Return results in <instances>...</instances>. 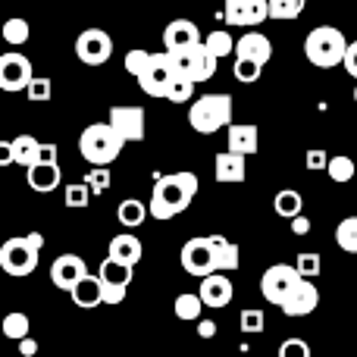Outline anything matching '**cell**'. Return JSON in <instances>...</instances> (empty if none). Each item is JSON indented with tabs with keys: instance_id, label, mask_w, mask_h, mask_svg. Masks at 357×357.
Here are the masks:
<instances>
[{
	"instance_id": "1",
	"label": "cell",
	"mask_w": 357,
	"mask_h": 357,
	"mask_svg": "<svg viewBox=\"0 0 357 357\" xmlns=\"http://www.w3.org/2000/svg\"><path fill=\"white\" fill-rule=\"evenodd\" d=\"M197 176L191 169H182V173H169V176H160L154 185V195H151V216L160 222L173 220V216L185 213L188 204L195 201L197 195Z\"/></svg>"
},
{
	"instance_id": "2",
	"label": "cell",
	"mask_w": 357,
	"mask_h": 357,
	"mask_svg": "<svg viewBox=\"0 0 357 357\" xmlns=\"http://www.w3.org/2000/svg\"><path fill=\"white\" fill-rule=\"evenodd\" d=\"M123 144H126L123 135L113 129L110 119H107V123H91L79 138V151L91 167H110L119 157Z\"/></svg>"
},
{
	"instance_id": "3",
	"label": "cell",
	"mask_w": 357,
	"mask_h": 357,
	"mask_svg": "<svg viewBox=\"0 0 357 357\" xmlns=\"http://www.w3.org/2000/svg\"><path fill=\"white\" fill-rule=\"evenodd\" d=\"M44 248V235L29 232L19 238H6L0 245V270L6 276H31L38 270V257Z\"/></svg>"
},
{
	"instance_id": "4",
	"label": "cell",
	"mask_w": 357,
	"mask_h": 357,
	"mask_svg": "<svg viewBox=\"0 0 357 357\" xmlns=\"http://www.w3.org/2000/svg\"><path fill=\"white\" fill-rule=\"evenodd\" d=\"M188 126L197 135H213V132L232 126V98L229 94H201L188 107Z\"/></svg>"
},
{
	"instance_id": "5",
	"label": "cell",
	"mask_w": 357,
	"mask_h": 357,
	"mask_svg": "<svg viewBox=\"0 0 357 357\" xmlns=\"http://www.w3.org/2000/svg\"><path fill=\"white\" fill-rule=\"evenodd\" d=\"M348 41L335 25H317L304 41V56L314 63L317 69H335L345 63Z\"/></svg>"
},
{
	"instance_id": "6",
	"label": "cell",
	"mask_w": 357,
	"mask_h": 357,
	"mask_svg": "<svg viewBox=\"0 0 357 357\" xmlns=\"http://www.w3.org/2000/svg\"><path fill=\"white\" fill-rule=\"evenodd\" d=\"M178 79V69H176V60L173 54H154L148 63V69H144L142 75H138V85H142V91L148 94V98H163L167 100L169 88H173V82Z\"/></svg>"
},
{
	"instance_id": "7",
	"label": "cell",
	"mask_w": 357,
	"mask_h": 357,
	"mask_svg": "<svg viewBox=\"0 0 357 357\" xmlns=\"http://www.w3.org/2000/svg\"><path fill=\"white\" fill-rule=\"evenodd\" d=\"M173 60H176L178 75H188L191 82H207V79H213L220 56H216L204 41H197V44H191V47L173 54Z\"/></svg>"
},
{
	"instance_id": "8",
	"label": "cell",
	"mask_w": 357,
	"mask_h": 357,
	"mask_svg": "<svg viewBox=\"0 0 357 357\" xmlns=\"http://www.w3.org/2000/svg\"><path fill=\"white\" fill-rule=\"evenodd\" d=\"M298 282H301V273H298L295 264H273L270 270L260 276V295H264V301L282 307L285 298L295 291Z\"/></svg>"
},
{
	"instance_id": "9",
	"label": "cell",
	"mask_w": 357,
	"mask_h": 357,
	"mask_svg": "<svg viewBox=\"0 0 357 357\" xmlns=\"http://www.w3.org/2000/svg\"><path fill=\"white\" fill-rule=\"evenodd\" d=\"M132 273H135V266L132 264H123V260L110 257L107 254V260L100 264L98 276L100 282H104V304H119L126 298V291H129L132 285Z\"/></svg>"
},
{
	"instance_id": "10",
	"label": "cell",
	"mask_w": 357,
	"mask_h": 357,
	"mask_svg": "<svg viewBox=\"0 0 357 357\" xmlns=\"http://www.w3.org/2000/svg\"><path fill=\"white\" fill-rule=\"evenodd\" d=\"M182 270L188 273V276H197V279L216 273V254H213V241H210V235L185 241L182 245Z\"/></svg>"
},
{
	"instance_id": "11",
	"label": "cell",
	"mask_w": 357,
	"mask_h": 357,
	"mask_svg": "<svg viewBox=\"0 0 357 357\" xmlns=\"http://www.w3.org/2000/svg\"><path fill=\"white\" fill-rule=\"evenodd\" d=\"M75 56L85 66H104L113 56V38L104 29H85L75 38Z\"/></svg>"
},
{
	"instance_id": "12",
	"label": "cell",
	"mask_w": 357,
	"mask_h": 357,
	"mask_svg": "<svg viewBox=\"0 0 357 357\" xmlns=\"http://www.w3.org/2000/svg\"><path fill=\"white\" fill-rule=\"evenodd\" d=\"M35 79V69H31V60L22 54H3L0 56V88L6 94H16V91H25Z\"/></svg>"
},
{
	"instance_id": "13",
	"label": "cell",
	"mask_w": 357,
	"mask_h": 357,
	"mask_svg": "<svg viewBox=\"0 0 357 357\" xmlns=\"http://www.w3.org/2000/svg\"><path fill=\"white\" fill-rule=\"evenodd\" d=\"M222 16L235 29H251L270 19V0H226Z\"/></svg>"
},
{
	"instance_id": "14",
	"label": "cell",
	"mask_w": 357,
	"mask_h": 357,
	"mask_svg": "<svg viewBox=\"0 0 357 357\" xmlns=\"http://www.w3.org/2000/svg\"><path fill=\"white\" fill-rule=\"evenodd\" d=\"M85 276H88V264L79 254H60L54 260V266H50V282L60 291H73L75 282H82Z\"/></svg>"
},
{
	"instance_id": "15",
	"label": "cell",
	"mask_w": 357,
	"mask_h": 357,
	"mask_svg": "<svg viewBox=\"0 0 357 357\" xmlns=\"http://www.w3.org/2000/svg\"><path fill=\"white\" fill-rule=\"evenodd\" d=\"M113 129L123 135V142H144V110L142 107H110Z\"/></svg>"
},
{
	"instance_id": "16",
	"label": "cell",
	"mask_w": 357,
	"mask_h": 357,
	"mask_svg": "<svg viewBox=\"0 0 357 357\" xmlns=\"http://www.w3.org/2000/svg\"><path fill=\"white\" fill-rule=\"evenodd\" d=\"M317 304H320V291H317V285L310 282L307 276H301V282L295 285V291L285 298L282 314L291 317V320H298V317H310L317 310Z\"/></svg>"
},
{
	"instance_id": "17",
	"label": "cell",
	"mask_w": 357,
	"mask_h": 357,
	"mask_svg": "<svg viewBox=\"0 0 357 357\" xmlns=\"http://www.w3.org/2000/svg\"><path fill=\"white\" fill-rule=\"evenodd\" d=\"M201 298H204V304L213 310L226 307V304L235 298V289H232V282H229V273L216 270V273H210V276H204L201 279Z\"/></svg>"
},
{
	"instance_id": "18",
	"label": "cell",
	"mask_w": 357,
	"mask_h": 357,
	"mask_svg": "<svg viewBox=\"0 0 357 357\" xmlns=\"http://www.w3.org/2000/svg\"><path fill=\"white\" fill-rule=\"evenodd\" d=\"M25 182H29L31 191L38 195H50L54 188H60L63 173H60V163L56 160H38L25 169Z\"/></svg>"
},
{
	"instance_id": "19",
	"label": "cell",
	"mask_w": 357,
	"mask_h": 357,
	"mask_svg": "<svg viewBox=\"0 0 357 357\" xmlns=\"http://www.w3.org/2000/svg\"><path fill=\"white\" fill-rule=\"evenodd\" d=\"M201 41V31H197V25L191 22V19H173V22L163 29V47L169 50V54H178V50L191 47V44Z\"/></svg>"
},
{
	"instance_id": "20",
	"label": "cell",
	"mask_w": 357,
	"mask_h": 357,
	"mask_svg": "<svg viewBox=\"0 0 357 357\" xmlns=\"http://www.w3.org/2000/svg\"><path fill=\"white\" fill-rule=\"evenodd\" d=\"M245 173H248L245 154H238V151H232V148L216 154V160H213L216 182H245Z\"/></svg>"
},
{
	"instance_id": "21",
	"label": "cell",
	"mask_w": 357,
	"mask_h": 357,
	"mask_svg": "<svg viewBox=\"0 0 357 357\" xmlns=\"http://www.w3.org/2000/svg\"><path fill=\"white\" fill-rule=\"evenodd\" d=\"M226 142L232 151L245 157H254L260 151V129L257 126H241V123H232L226 126Z\"/></svg>"
},
{
	"instance_id": "22",
	"label": "cell",
	"mask_w": 357,
	"mask_h": 357,
	"mask_svg": "<svg viewBox=\"0 0 357 357\" xmlns=\"http://www.w3.org/2000/svg\"><path fill=\"white\" fill-rule=\"evenodd\" d=\"M69 298H73V304L82 310L100 307V304H104V282H100V276H91V273H88L82 282H75V289L69 291Z\"/></svg>"
},
{
	"instance_id": "23",
	"label": "cell",
	"mask_w": 357,
	"mask_h": 357,
	"mask_svg": "<svg viewBox=\"0 0 357 357\" xmlns=\"http://www.w3.org/2000/svg\"><path fill=\"white\" fill-rule=\"evenodd\" d=\"M235 56H251V60H260L266 66L273 56V44L266 35L260 31H245V35L235 41Z\"/></svg>"
},
{
	"instance_id": "24",
	"label": "cell",
	"mask_w": 357,
	"mask_h": 357,
	"mask_svg": "<svg viewBox=\"0 0 357 357\" xmlns=\"http://www.w3.org/2000/svg\"><path fill=\"white\" fill-rule=\"evenodd\" d=\"M44 160V144L35 135H16L13 138V163L29 169L31 163Z\"/></svg>"
},
{
	"instance_id": "25",
	"label": "cell",
	"mask_w": 357,
	"mask_h": 357,
	"mask_svg": "<svg viewBox=\"0 0 357 357\" xmlns=\"http://www.w3.org/2000/svg\"><path fill=\"white\" fill-rule=\"evenodd\" d=\"M107 254H110V257H116V260H123V264L135 266L138 260H142L144 248H142V241H138L132 232H119L116 238H110V248H107Z\"/></svg>"
},
{
	"instance_id": "26",
	"label": "cell",
	"mask_w": 357,
	"mask_h": 357,
	"mask_svg": "<svg viewBox=\"0 0 357 357\" xmlns=\"http://www.w3.org/2000/svg\"><path fill=\"white\" fill-rule=\"evenodd\" d=\"M213 241V254H216V270L235 273L241 266V248L235 241H229L226 235H210Z\"/></svg>"
},
{
	"instance_id": "27",
	"label": "cell",
	"mask_w": 357,
	"mask_h": 357,
	"mask_svg": "<svg viewBox=\"0 0 357 357\" xmlns=\"http://www.w3.org/2000/svg\"><path fill=\"white\" fill-rule=\"evenodd\" d=\"M151 207L144 201H138V197H126V201H119L116 207V220L123 222L126 229H138L144 220H148Z\"/></svg>"
},
{
	"instance_id": "28",
	"label": "cell",
	"mask_w": 357,
	"mask_h": 357,
	"mask_svg": "<svg viewBox=\"0 0 357 357\" xmlns=\"http://www.w3.org/2000/svg\"><path fill=\"white\" fill-rule=\"evenodd\" d=\"M301 207H304V197H301V191H295V188H282L273 197V210H276V216H282V220L298 216Z\"/></svg>"
},
{
	"instance_id": "29",
	"label": "cell",
	"mask_w": 357,
	"mask_h": 357,
	"mask_svg": "<svg viewBox=\"0 0 357 357\" xmlns=\"http://www.w3.org/2000/svg\"><path fill=\"white\" fill-rule=\"evenodd\" d=\"M207 307L204 304V298H201V291H182V295H176V317L178 320H185V323H195V320H201V310Z\"/></svg>"
},
{
	"instance_id": "30",
	"label": "cell",
	"mask_w": 357,
	"mask_h": 357,
	"mask_svg": "<svg viewBox=\"0 0 357 357\" xmlns=\"http://www.w3.org/2000/svg\"><path fill=\"white\" fill-rule=\"evenodd\" d=\"M232 73L241 85H254V82H260V75H264V63L251 60V56H235Z\"/></svg>"
},
{
	"instance_id": "31",
	"label": "cell",
	"mask_w": 357,
	"mask_h": 357,
	"mask_svg": "<svg viewBox=\"0 0 357 357\" xmlns=\"http://www.w3.org/2000/svg\"><path fill=\"white\" fill-rule=\"evenodd\" d=\"M335 245L345 254H357V216H345L335 226Z\"/></svg>"
},
{
	"instance_id": "32",
	"label": "cell",
	"mask_w": 357,
	"mask_h": 357,
	"mask_svg": "<svg viewBox=\"0 0 357 357\" xmlns=\"http://www.w3.org/2000/svg\"><path fill=\"white\" fill-rule=\"evenodd\" d=\"M0 35H3V41H6V44H13V47H19V44H25V41H29L31 29H29V22H25L22 16H13V19H6V22H3V29H0Z\"/></svg>"
},
{
	"instance_id": "33",
	"label": "cell",
	"mask_w": 357,
	"mask_h": 357,
	"mask_svg": "<svg viewBox=\"0 0 357 357\" xmlns=\"http://www.w3.org/2000/svg\"><path fill=\"white\" fill-rule=\"evenodd\" d=\"M307 6V0H270V19H279V22H289V19H298Z\"/></svg>"
},
{
	"instance_id": "34",
	"label": "cell",
	"mask_w": 357,
	"mask_h": 357,
	"mask_svg": "<svg viewBox=\"0 0 357 357\" xmlns=\"http://www.w3.org/2000/svg\"><path fill=\"white\" fill-rule=\"evenodd\" d=\"M326 173L333 182H351L357 173V160H351V157H329Z\"/></svg>"
},
{
	"instance_id": "35",
	"label": "cell",
	"mask_w": 357,
	"mask_h": 357,
	"mask_svg": "<svg viewBox=\"0 0 357 357\" xmlns=\"http://www.w3.org/2000/svg\"><path fill=\"white\" fill-rule=\"evenodd\" d=\"M29 329H31V320L25 314H19V310H13V314H6L3 317V335L6 339H25L29 335Z\"/></svg>"
},
{
	"instance_id": "36",
	"label": "cell",
	"mask_w": 357,
	"mask_h": 357,
	"mask_svg": "<svg viewBox=\"0 0 357 357\" xmlns=\"http://www.w3.org/2000/svg\"><path fill=\"white\" fill-rule=\"evenodd\" d=\"M91 185L88 182H69L66 191H63V201H66V207H88V201H91Z\"/></svg>"
},
{
	"instance_id": "37",
	"label": "cell",
	"mask_w": 357,
	"mask_h": 357,
	"mask_svg": "<svg viewBox=\"0 0 357 357\" xmlns=\"http://www.w3.org/2000/svg\"><path fill=\"white\" fill-rule=\"evenodd\" d=\"M195 85L197 82H191L188 75H178V79L173 82V88H169L167 100H173V104H188V100L195 98Z\"/></svg>"
},
{
	"instance_id": "38",
	"label": "cell",
	"mask_w": 357,
	"mask_h": 357,
	"mask_svg": "<svg viewBox=\"0 0 357 357\" xmlns=\"http://www.w3.org/2000/svg\"><path fill=\"white\" fill-rule=\"evenodd\" d=\"M204 44H207L216 56H229L235 50V41H232V35H229V31H210V35L204 38Z\"/></svg>"
},
{
	"instance_id": "39",
	"label": "cell",
	"mask_w": 357,
	"mask_h": 357,
	"mask_svg": "<svg viewBox=\"0 0 357 357\" xmlns=\"http://www.w3.org/2000/svg\"><path fill=\"white\" fill-rule=\"evenodd\" d=\"M264 323H266V317H264V310H257V307H248V310H241V317H238V326H241V333H248V335H254V333H264Z\"/></svg>"
},
{
	"instance_id": "40",
	"label": "cell",
	"mask_w": 357,
	"mask_h": 357,
	"mask_svg": "<svg viewBox=\"0 0 357 357\" xmlns=\"http://www.w3.org/2000/svg\"><path fill=\"white\" fill-rule=\"evenodd\" d=\"M151 50H142V47H135V50H129V54H126V73L129 75H142L144 69H148V63H151Z\"/></svg>"
},
{
	"instance_id": "41",
	"label": "cell",
	"mask_w": 357,
	"mask_h": 357,
	"mask_svg": "<svg viewBox=\"0 0 357 357\" xmlns=\"http://www.w3.org/2000/svg\"><path fill=\"white\" fill-rule=\"evenodd\" d=\"M295 266H298V273H301V276L314 279V276H320V270H323V260H320V254H314V251H304V254H298Z\"/></svg>"
},
{
	"instance_id": "42",
	"label": "cell",
	"mask_w": 357,
	"mask_h": 357,
	"mask_svg": "<svg viewBox=\"0 0 357 357\" xmlns=\"http://www.w3.org/2000/svg\"><path fill=\"white\" fill-rule=\"evenodd\" d=\"M85 182L91 185L94 195H104V191L110 188V167H94L91 173L85 176Z\"/></svg>"
},
{
	"instance_id": "43",
	"label": "cell",
	"mask_w": 357,
	"mask_h": 357,
	"mask_svg": "<svg viewBox=\"0 0 357 357\" xmlns=\"http://www.w3.org/2000/svg\"><path fill=\"white\" fill-rule=\"evenodd\" d=\"M279 357H310V345L301 339H285L279 345Z\"/></svg>"
},
{
	"instance_id": "44",
	"label": "cell",
	"mask_w": 357,
	"mask_h": 357,
	"mask_svg": "<svg viewBox=\"0 0 357 357\" xmlns=\"http://www.w3.org/2000/svg\"><path fill=\"white\" fill-rule=\"evenodd\" d=\"M25 94H29V100H35V104H41V100H50V79H31V85L25 88Z\"/></svg>"
},
{
	"instance_id": "45",
	"label": "cell",
	"mask_w": 357,
	"mask_h": 357,
	"mask_svg": "<svg viewBox=\"0 0 357 357\" xmlns=\"http://www.w3.org/2000/svg\"><path fill=\"white\" fill-rule=\"evenodd\" d=\"M304 163H307L310 173H317V169H326L329 167V154H326V151H320V148H310L307 151V160H304Z\"/></svg>"
},
{
	"instance_id": "46",
	"label": "cell",
	"mask_w": 357,
	"mask_h": 357,
	"mask_svg": "<svg viewBox=\"0 0 357 357\" xmlns=\"http://www.w3.org/2000/svg\"><path fill=\"white\" fill-rule=\"evenodd\" d=\"M342 66H345V73L351 75V79H357V41L348 44V54H345V63H342Z\"/></svg>"
},
{
	"instance_id": "47",
	"label": "cell",
	"mask_w": 357,
	"mask_h": 357,
	"mask_svg": "<svg viewBox=\"0 0 357 357\" xmlns=\"http://www.w3.org/2000/svg\"><path fill=\"white\" fill-rule=\"evenodd\" d=\"M291 232L295 235H307L310 232V220L304 213H298V216H291Z\"/></svg>"
},
{
	"instance_id": "48",
	"label": "cell",
	"mask_w": 357,
	"mask_h": 357,
	"mask_svg": "<svg viewBox=\"0 0 357 357\" xmlns=\"http://www.w3.org/2000/svg\"><path fill=\"white\" fill-rule=\"evenodd\" d=\"M19 354H22V357H35V354H38V342L31 339V335L19 339Z\"/></svg>"
},
{
	"instance_id": "49",
	"label": "cell",
	"mask_w": 357,
	"mask_h": 357,
	"mask_svg": "<svg viewBox=\"0 0 357 357\" xmlns=\"http://www.w3.org/2000/svg\"><path fill=\"white\" fill-rule=\"evenodd\" d=\"M197 335H201V339H213V335H216V323L213 320H197Z\"/></svg>"
},
{
	"instance_id": "50",
	"label": "cell",
	"mask_w": 357,
	"mask_h": 357,
	"mask_svg": "<svg viewBox=\"0 0 357 357\" xmlns=\"http://www.w3.org/2000/svg\"><path fill=\"white\" fill-rule=\"evenodd\" d=\"M0 163H13V142H0Z\"/></svg>"
},
{
	"instance_id": "51",
	"label": "cell",
	"mask_w": 357,
	"mask_h": 357,
	"mask_svg": "<svg viewBox=\"0 0 357 357\" xmlns=\"http://www.w3.org/2000/svg\"><path fill=\"white\" fill-rule=\"evenodd\" d=\"M354 104H357V85H354Z\"/></svg>"
},
{
	"instance_id": "52",
	"label": "cell",
	"mask_w": 357,
	"mask_h": 357,
	"mask_svg": "<svg viewBox=\"0 0 357 357\" xmlns=\"http://www.w3.org/2000/svg\"><path fill=\"white\" fill-rule=\"evenodd\" d=\"M354 160H357V157H354Z\"/></svg>"
}]
</instances>
